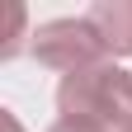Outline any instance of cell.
<instances>
[{
    "instance_id": "obj_2",
    "label": "cell",
    "mask_w": 132,
    "mask_h": 132,
    "mask_svg": "<svg viewBox=\"0 0 132 132\" xmlns=\"http://www.w3.org/2000/svg\"><path fill=\"white\" fill-rule=\"evenodd\" d=\"M33 57L43 66H52L61 76H76V71H90L104 57V43L99 33L90 28V19H52L43 28H33Z\"/></svg>"
},
{
    "instance_id": "obj_4",
    "label": "cell",
    "mask_w": 132,
    "mask_h": 132,
    "mask_svg": "<svg viewBox=\"0 0 132 132\" xmlns=\"http://www.w3.org/2000/svg\"><path fill=\"white\" fill-rule=\"evenodd\" d=\"M47 132H104L99 123H80V118H57Z\"/></svg>"
},
{
    "instance_id": "obj_1",
    "label": "cell",
    "mask_w": 132,
    "mask_h": 132,
    "mask_svg": "<svg viewBox=\"0 0 132 132\" xmlns=\"http://www.w3.org/2000/svg\"><path fill=\"white\" fill-rule=\"evenodd\" d=\"M57 109H61V118L99 123L104 132H132V76L109 61L76 71V76H61Z\"/></svg>"
},
{
    "instance_id": "obj_3",
    "label": "cell",
    "mask_w": 132,
    "mask_h": 132,
    "mask_svg": "<svg viewBox=\"0 0 132 132\" xmlns=\"http://www.w3.org/2000/svg\"><path fill=\"white\" fill-rule=\"evenodd\" d=\"M85 19H90V28L99 33L104 52L132 57V0H94Z\"/></svg>"
},
{
    "instance_id": "obj_5",
    "label": "cell",
    "mask_w": 132,
    "mask_h": 132,
    "mask_svg": "<svg viewBox=\"0 0 132 132\" xmlns=\"http://www.w3.org/2000/svg\"><path fill=\"white\" fill-rule=\"evenodd\" d=\"M0 127H5V132H24V127H19V118H14V113H0Z\"/></svg>"
}]
</instances>
